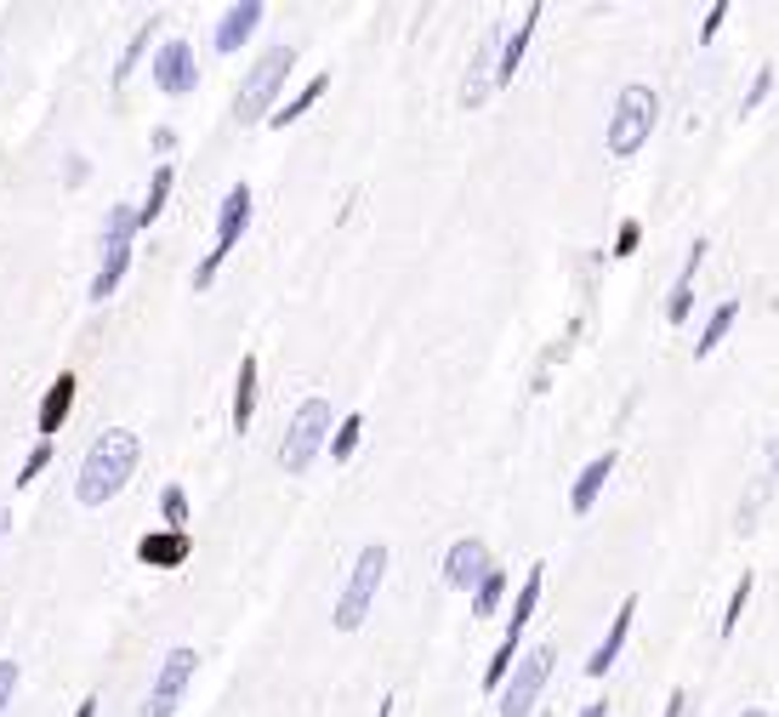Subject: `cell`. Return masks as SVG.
<instances>
[{
  "label": "cell",
  "mask_w": 779,
  "mask_h": 717,
  "mask_svg": "<svg viewBox=\"0 0 779 717\" xmlns=\"http://www.w3.org/2000/svg\"><path fill=\"white\" fill-rule=\"evenodd\" d=\"M638 239H643V222H638V217H626V222H620V234H615V257H632V251H638Z\"/></svg>",
  "instance_id": "cell-33"
},
{
  "label": "cell",
  "mask_w": 779,
  "mask_h": 717,
  "mask_svg": "<svg viewBox=\"0 0 779 717\" xmlns=\"http://www.w3.org/2000/svg\"><path fill=\"white\" fill-rule=\"evenodd\" d=\"M700 262H706V239H694V245H689L683 274H677V285H671V296H666V319H671V325H683L689 308H694V274H700Z\"/></svg>",
  "instance_id": "cell-17"
},
{
  "label": "cell",
  "mask_w": 779,
  "mask_h": 717,
  "mask_svg": "<svg viewBox=\"0 0 779 717\" xmlns=\"http://www.w3.org/2000/svg\"><path fill=\"white\" fill-rule=\"evenodd\" d=\"M666 717H689V689H671L666 695Z\"/></svg>",
  "instance_id": "cell-37"
},
{
  "label": "cell",
  "mask_w": 779,
  "mask_h": 717,
  "mask_svg": "<svg viewBox=\"0 0 779 717\" xmlns=\"http://www.w3.org/2000/svg\"><path fill=\"white\" fill-rule=\"evenodd\" d=\"M382 576H387V547L382 541H370V547L354 558V576H347V586H342V598H336V632H359L364 627V615H370V604H375V586H382Z\"/></svg>",
  "instance_id": "cell-5"
},
{
  "label": "cell",
  "mask_w": 779,
  "mask_h": 717,
  "mask_svg": "<svg viewBox=\"0 0 779 717\" xmlns=\"http://www.w3.org/2000/svg\"><path fill=\"white\" fill-rule=\"evenodd\" d=\"M734 319H740V302H722L712 319H706V331H700V342H694V359H706V354H717V342L734 331Z\"/></svg>",
  "instance_id": "cell-24"
},
{
  "label": "cell",
  "mask_w": 779,
  "mask_h": 717,
  "mask_svg": "<svg viewBox=\"0 0 779 717\" xmlns=\"http://www.w3.org/2000/svg\"><path fill=\"white\" fill-rule=\"evenodd\" d=\"M250 228V188L245 183H234L228 194H222V217H217V245L206 251V262L194 268V290H206L211 280H217V268L228 262V251L239 245V234Z\"/></svg>",
  "instance_id": "cell-7"
},
{
  "label": "cell",
  "mask_w": 779,
  "mask_h": 717,
  "mask_svg": "<svg viewBox=\"0 0 779 717\" xmlns=\"http://www.w3.org/2000/svg\"><path fill=\"white\" fill-rule=\"evenodd\" d=\"M12 689H17V660H0V712H7Z\"/></svg>",
  "instance_id": "cell-36"
},
{
  "label": "cell",
  "mask_w": 779,
  "mask_h": 717,
  "mask_svg": "<svg viewBox=\"0 0 779 717\" xmlns=\"http://www.w3.org/2000/svg\"><path fill=\"white\" fill-rule=\"evenodd\" d=\"M194 672H199V655H194L188 644L171 650V655L160 660V678H154V689H148V701H143V717H171V712H177V701L188 695Z\"/></svg>",
  "instance_id": "cell-9"
},
{
  "label": "cell",
  "mask_w": 779,
  "mask_h": 717,
  "mask_svg": "<svg viewBox=\"0 0 779 717\" xmlns=\"http://www.w3.org/2000/svg\"><path fill=\"white\" fill-rule=\"evenodd\" d=\"M541 586H546V564H535V570L523 576L518 598H512V615H507V638H512V644H518V632L530 627V615H535V604H541Z\"/></svg>",
  "instance_id": "cell-21"
},
{
  "label": "cell",
  "mask_w": 779,
  "mask_h": 717,
  "mask_svg": "<svg viewBox=\"0 0 779 717\" xmlns=\"http://www.w3.org/2000/svg\"><path fill=\"white\" fill-rule=\"evenodd\" d=\"M171 183H177V165L160 160V165H154V177H148L143 206H137V228H148V222H160V217H165V206H171Z\"/></svg>",
  "instance_id": "cell-20"
},
{
  "label": "cell",
  "mask_w": 779,
  "mask_h": 717,
  "mask_svg": "<svg viewBox=\"0 0 779 717\" xmlns=\"http://www.w3.org/2000/svg\"><path fill=\"white\" fill-rule=\"evenodd\" d=\"M722 17H728V7H722V0H717V7L706 12V23H700V46H712V40H717V29H722Z\"/></svg>",
  "instance_id": "cell-34"
},
{
  "label": "cell",
  "mask_w": 779,
  "mask_h": 717,
  "mask_svg": "<svg viewBox=\"0 0 779 717\" xmlns=\"http://www.w3.org/2000/svg\"><path fill=\"white\" fill-rule=\"evenodd\" d=\"M74 393H81V376H74V370H58V382L46 387V399H40V410H35V433H40L46 444H52V433L69 422Z\"/></svg>",
  "instance_id": "cell-12"
},
{
  "label": "cell",
  "mask_w": 779,
  "mask_h": 717,
  "mask_svg": "<svg viewBox=\"0 0 779 717\" xmlns=\"http://www.w3.org/2000/svg\"><path fill=\"white\" fill-rule=\"evenodd\" d=\"M609 473H615V450H603V456H592V461L581 467V479H574V490H569V512H574V518H586V512L597 507V490L609 484Z\"/></svg>",
  "instance_id": "cell-15"
},
{
  "label": "cell",
  "mask_w": 779,
  "mask_h": 717,
  "mask_svg": "<svg viewBox=\"0 0 779 717\" xmlns=\"http://www.w3.org/2000/svg\"><path fill=\"white\" fill-rule=\"evenodd\" d=\"M154 86L165 91V97H188L194 86H199V69H194V46L188 40H177L171 35L160 52H154Z\"/></svg>",
  "instance_id": "cell-10"
},
{
  "label": "cell",
  "mask_w": 779,
  "mask_h": 717,
  "mask_svg": "<svg viewBox=\"0 0 779 717\" xmlns=\"http://www.w3.org/2000/svg\"><path fill=\"white\" fill-rule=\"evenodd\" d=\"M257 23H262V0H239V7H228V12L217 17L211 46H217V52H239V46L257 35Z\"/></svg>",
  "instance_id": "cell-14"
},
{
  "label": "cell",
  "mask_w": 779,
  "mask_h": 717,
  "mask_svg": "<svg viewBox=\"0 0 779 717\" xmlns=\"http://www.w3.org/2000/svg\"><path fill=\"white\" fill-rule=\"evenodd\" d=\"M655 120H660V97L648 91V86H620L615 97V114H609V154L615 160H632L638 148L648 143V132H655Z\"/></svg>",
  "instance_id": "cell-4"
},
{
  "label": "cell",
  "mask_w": 779,
  "mask_h": 717,
  "mask_svg": "<svg viewBox=\"0 0 779 717\" xmlns=\"http://www.w3.org/2000/svg\"><path fill=\"white\" fill-rule=\"evenodd\" d=\"M751 586H757V581H751V576H740V586L734 592H728V615H722V638H734L740 632V615H745V604H751Z\"/></svg>",
  "instance_id": "cell-29"
},
{
  "label": "cell",
  "mask_w": 779,
  "mask_h": 717,
  "mask_svg": "<svg viewBox=\"0 0 779 717\" xmlns=\"http://www.w3.org/2000/svg\"><path fill=\"white\" fill-rule=\"evenodd\" d=\"M132 245H137V206H109L103 228H97V274L86 285L91 302H109L132 274Z\"/></svg>",
  "instance_id": "cell-2"
},
{
  "label": "cell",
  "mask_w": 779,
  "mask_h": 717,
  "mask_svg": "<svg viewBox=\"0 0 779 717\" xmlns=\"http://www.w3.org/2000/svg\"><path fill=\"white\" fill-rule=\"evenodd\" d=\"M541 0L535 7H523V17H518V29L500 40V52H495V86H512V74H518V63H523V52H530V40H535V23H541Z\"/></svg>",
  "instance_id": "cell-13"
},
{
  "label": "cell",
  "mask_w": 779,
  "mask_h": 717,
  "mask_svg": "<svg viewBox=\"0 0 779 717\" xmlns=\"http://www.w3.org/2000/svg\"><path fill=\"white\" fill-rule=\"evenodd\" d=\"M512 660H518V644H512V638H500V650H495V660L484 666V689H500V683H507V672H512Z\"/></svg>",
  "instance_id": "cell-30"
},
{
  "label": "cell",
  "mask_w": 779,
  "mask_h": 717,
  "mask_svg": "<svg viewBox=\"0 0 779 717\" xmlns=\"http://www.w3.org/2000/svg\"><path fill=\"white\" fill-rule=\"evenodd\" d=\"M581 717H609V706H603V701H597V706H586Z\"/></svg>",
  "instance_id": "cell-38"
},
{
  "label": "cell",
  "mask_w": 779,
  "mask_h": 717,
  "mask_svg": "<svg viewBox=\"0 0 779 717\" xmlns=\"http://www.w3.org/2000/svg\"><path fill=\"white\" fill-rule=\"evenodd\" d=\"M632 615H638V598H626L620 609H615V627H609V638H603V644L586 655V678H603L615 666V655L626 650V632H632Z\"/></svg>",
  "instance_id": "cell-16"
},
{
  "label": "cell",
  "mask_w": 779,
  "mask_h": 717,
  "mask_svg": "<svg viewBox=\"0 0 779 717\" xmlns=\"http://www.w3.org/2000/svg\"><path fill=\"white\" fill-rule=\"evenodd\" d=\"M74 717H97V701H81V712H74Z\"/></svg>",
  "instance_id": "cell-39"
},
{
  "label": "cell",
  "mask_w": 779,
  "mask_h": 717,
  "mask_svg": "<svg viewBox=\"0 0 779 717\" xmlns=\"http://www.w3.org/2000/svg\"><path fill=\"white\" fill-rule=\"evenodd\" d=\"M495 52H500V29L490 23V35H484V46H479V58H472V69H467V86H461V103H467V109H479L484 97H490V63H495Z\"/></svg>",
  "instance_id": "cell-18"
},
{
  "label": "cell",
  "mask_w": 779,
  "mask_h": 717,
  "mask_svg": "<svg viewBox=\"0 0 779 717\" xmlns=\"http://www.w3.org/2000/svg\"><path fill=\"white\" fill-rule=\"evenodd\" d=\"M160 23H165L160 12H154V17H148V23H137V40H132V46H125V52H120V69H114V86H125V81H132V69L143 63V52H148V40H154V29H160Z\"/></svg>",
  "instance_id": "cell-25"
},
{
  "label": "cell",
  "mask_w": 779,
  "mask_h": 717,
  "mask_svg": "<svg viewBox=\"0 0 779 717\" xmlns=\"http://www.w3.org/2000/svg\"><path fill=\"white\" fill-rule=\"evenodd\" d=\"M46 461H52V444H46V438H40V444H35V450H29V461H23V467H17V484H35V473H46Z\"/></svg>",
  "instance_id": "cell-32"
},
{
  "label": "cell",
  "mask_w": 779,
  "mask_h": 717,
  "mask_svg": "<svg viewBox=\"0 0 779 717\" xmlns=\"http://www.w3.org/2000/svg\"><path fill=\"white\" fill-rule=\"evenodd\" d=\"M768 91H774V69H757V81H751V91L740 97V114H757Z\"/></svg>",
  "instance_id": "cell-31"
},
{
  "label": "cell",
  "mask_w": 779,
  "mask_h": 717,
  "mask_svg": "<svg viewBox=\"0 0 779 717\" xmlns=\"http://www.w3.org/2000/svg\"><path fill=\"white\" fill-rule=\"evenodd\" d=\"M160 512H165V530H183L188 524V490L183 484H165L160 490Z\"/></svg>",
  "instance_id": "cell-28"
},
{
  "label": "cell",
  "mask_w": 779,
  "mask_h": 717,
  "mask_svg": "<svg viewBox=\"0 0 779 717\" xmlns=\"http://www.w3.org/2000/svg\"><path fill=\"white\" fill-rule=\"evenodd\" d=\"M359 433H364V416L354 410V416H342L336 422V433H331V456L336 461H354V450H359Z\"/></svg>",
  "instance_id": "cell-27"
},
{
  "label": "cell",
  "mask_w": 779,
  "mask_h": 717,
  "mask_svg": "<svg viewBox=\"0 0 779 717\" xmlns=\"http://www.w3.org/2000/svg\"><path fill=\"white\" fill-rule=\"evenodd\" d=\"M137 558H143V564H154V570H177V564L188 558V535H183V530L143 535V541H137Z\"/></svg>",
  "instance_id": "cell-19"
},
{
  "label": "cell",
  "mask_w": 779,
  "mask_h": 717,
  "mask_svg": "<svg viewBox=\"0 0 779 717\" xmlns=\"http://www.w3.org/2000/svg\"><path fill=\"white\" fill-rule=\"evenodd\" d=\"M500 598H507V570H495V564H490V576L472 586V615H495Z\"/></svg>",
  "instance_id": "cell-26"
},
{
  "label": "cell",
  "mask_w": 779,
  "mask_h": 717,
  "mask_svg": "<svg viewBox=\"0 0 779 717\" xmlns=\"http://www.w3.org/2000/svg\"><path fill=\"white\" fill-rule=\"evenodd\" d=\"M552 678V644H535L530 655L512 660V683H500V717H530L541 689Z\"/></svg>",
  "instance_id": "cell-8"
},
{
  "label": "cell",
  "mask_w": 779,
  "mask_h": 717,
  "mask_svg": "<svg viewBox=\"0 0 779 717\" xmlns=\"http://www.w3.org/2000/svg\"><path fill=\"white\" fill-rule=\"evenodd\" d=\"M490 576V547L479 535H461L456 547L444 553V586H456V592H472Z\"/></svg>",
  "instance_id": "cell-11"
},
{
  "label": "cell",
  "mask_w": 779,
  "mask_h": 717,
  "mask_svg": "<svg viewBox=\"0 0 779 717\" xmlns=\"http://www.w3.org/2000/svg\"><path fill=\"white\" fill-rule=\"evenodd\" d=\"M740 717H768V712H757V706H751V712H740Z\"/></svg>",
  "instance_id": "cell-40"
},
{
  "label": "cell",
  "mask_w": 779,
  "mask_h": 717,
  "mask_svg": "<svg viewBox=\"0 0 779 717\" xmlns=\"http://www.w3.org/2000/svg\"><path fill=\"white\" fill-rule=\"evenodd\" d=\"M86 177H91V160H86V154H69V165H63V183L74 188V183H86Z\"/></svg>",
  "instance_id": "cell-35"
},
{
  "label": "cell",
  "mask_w": 779,
  "mask_h": 717,
  "mask_svg": "<svg viewBox=\"0 0 779 717\" xmlns=\"http://www.w3.org/2000/svg\"><path fill=\"white\" fill-rule=\"evenodd\" d=\"M324 91H331V74H313V81H308V86H301V91L290 97V103H285V109H273V114H268V126H280V132H285V126H296V120H301V114H308V109L319 103V97H324Z\"/></svg>",
  "instance_id": "cell-23"
},
{
  "label": "cell",
  "mask_w": 779,
  "mask_h": 717,
  "mask_svg": "<svg viewBox=\"0 0 779 717\" xmlns=\"http://www.w3.org/2000/svg\"><path fill=\"white\" fill-rule=\"evenodd\" d=\"M250 416H257V354L239 359V382H234V433L250 428Z\"/></svg>",
  "instance_id": "cell-22"
},
{
  "label": "cell",
  "mask_w": 779,
  "mask_h": 717,
  "mask_svg": "<svg viewBox=\"0 0 779 717\" xmlns=\"http://www.w3.org/2000/svg\"><path fill=\"white\" fill-rule=\"evenodd\" d=\"M324 438H331V405L324 399H301L290 428H285V444H280V467L285 473H308L313 456L324 450Z\"/></svg>",
  "instance_id": "cell-6"
},
{
  "label": "cell",
  "mask_w": 779,
  "mask_h": 717,
  "mask_svg": "<svg viewBox=\"0 0 779 717\" xmlns=\"http://www.w3.org/2000/svg\"><path fill=\"white\" fill-rule=\"evenodd\" d=\"M143 461V438L125 433V428H103L91 438V450L81 461V479H74V502L81 507H109L125 484H132Z\"/></svg>",
  "instance_id": "cell-1"
},
{
  "label": "cell",
  "mask_w": 779,
  "mask_h": 717,
  "mask_svg": "<svg viewBox=\"0 0 779 717\" xmlns=\"http://www.w3.org/2000/svg\"><path fill=\"white\" fill-rule=\"evenodd\" d=\"M290 63H296L290 46H268V52L257 58V69H250L245 81H239V91H234V120H239V126H257V120L273 114V97H280Z\"/></svg>",
  "instance_id": "cell-3"
},
{
  "label": "cell",
  "mask_w": 779,
  "mask_h": 717,
  "mask_svg": "<svg viewBox=\"0 0 779 717\" xmlns=\"http://www.w3.org/2000/svg\"><path fill=\"white\" fill-rule=\"evenodd\" d=\"M0 535H7V518H0Z\"/></svg>",
  "instance_id": "cell-41"
}]
</instances>
